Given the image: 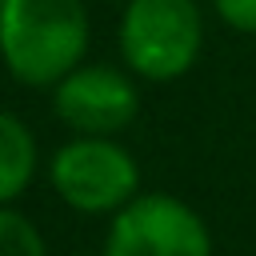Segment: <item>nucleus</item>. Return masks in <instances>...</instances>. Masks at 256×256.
<instances>
[{"label": "nucleus", "instance_id": "8", "mask_svg": "<svg viewBox=\"0 0 256 256\" xmlns=\"http://www.w3.org/2000/svg\"><path fill=\"white\" fill-rule=\"evenodd\" d=\"M216 16L232 28V32H248L256 36V0H212Z\"/></svg>", "mask_w": 256, "mask_h": 256}, {"label": "nucleus", "instance_id": "2", "mask_svg": "<svg viewBox=\"0 0 256 256\" xmlns=\"http://www.w3.org/2000/svg\"><path fill=\"white\" fill-rule=\"evenodd\" d=\"M116 48L136 80L172 84L200 60L204 16L196 0H124Z\"/></svg>", "mask_w": 256, "mask_h": 256}, {"label": "nucleus", "instance_id": "1", "mask_svg": "<svg viewBox=\"0 0 256 256\" xmlns=\"http://www.w3.org/2000/svg\"><path fill=\"white\" fill-rule=\"evenodd\" d=\"M92 20L84 0H0V64L24 88H56L84 64Z\"/></svg>", "mask_w": 256, "mask_h": 256}, {"label": "nucleus", "instance_id": "3", "mask_svg": "<svg viewBox=\"0 0 256 256\" xmlns=\"http://www.w3.org/2000/svg\"><path fill=\"white\" fill-rule=\"evenodd\" d=\"M52 192L80 216H116L140 196V164L112 136H72L48 160Z\"/></svg>", "mask_w": 256, "mask_h": 256}, {"label": "nucleus", "instance_id": "5", "mask_svg": "<svg viewBox=\"0 0 256 256\" xmlns=\"http://www.w3.org/2000/svg\"><path fill=\"white\" fill-rule=\"evenodd\" d=\"M52 108L72 136H120L140 112V88L128 68L80 64L52 88Z\"/></svg>", "mask_w": 256, "mask_h": 256}, {"label": "nucleus", "instance_id": "4", "mask_svg": "<svg viewBox=\"0 0 256 256\" xmlns=\"http://www.w3.org/2000/svg\"><path fill=\"white\" fill-rule=\"evenodd\" d=\"M100 256H212V232L188 200L140 192L108 220Z\"/></svg>", "mask_w": 256, "mask_h": 256}, {"label": "nucleus", "instance_id": "6", "mask_svg": "<svg viewBox=\"0 0 256 256\" xmlns=\"http://www.w3.org/2000/svg\"><path fill=\"white\" fill-rule=\"evenodd\" d=\"M40 168V148L32 128L0 108V208H12L36 180Z\"/></svg>", "mask_w": 256, "mask_h": 256}, {"label": "nucleus", "instance_id": "7", "mask_svg": "<svg viewBox=\"0 0 256 256\" xmlns=\"http://www.w3.org/2000/svg\"><path fill=\"white\" fill-rule=\"evenodd\" d=\"M0 256H48L40 228L16 208H0Z\"/></svg>", "mask_w": 256, "mask_h": 256}]
</instances>
